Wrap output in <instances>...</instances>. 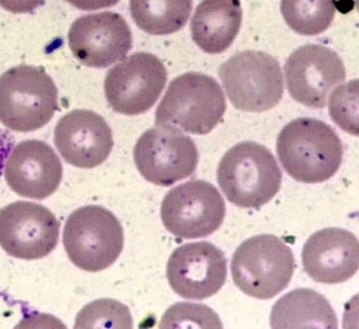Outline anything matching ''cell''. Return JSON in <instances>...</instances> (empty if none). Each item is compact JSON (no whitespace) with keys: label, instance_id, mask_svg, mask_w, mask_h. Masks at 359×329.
<instances>
[{"label":"cell","instance_id":"obj_22","mask_svg":"<svg viewBox=\"0 0 359 329\" xmlns=\"http://www.w3.org/2000/svg\"><path fill=\"white\" fill-rule=\"evenodd\" d=\"M75 328H132L133 318L126 304L101 299L84 307L77 314Z\"/></svg>","mask_w":359,"mask_h":329},{"label":"cell","instance_id":"obj_2","mask_svg":"<svg viewBox=\"0 0 359 329\" xmlns=\"http://www.w3.org/2000/svg\"><path fill=\"white\" fill-rule=\"evenodd\" d=\"M277 160L265 146L243 142L224 153L217 180L229 203L243 209H259L272 201L282 186Z\"/></svg>","mask_w":359,"mask_h":329},{"label":"cell","instance_id":"obj_10","mask_svg":"<svg viewBox=\"0 0 359 329\" xmlns=\"http://www.w3.org/2000/svg\"><path fill=\"white\" fill-rule=\"evenodd\" d=\"M134 162L147 181L168 187L195 172L199 153L194 141L182 131L157 126L139 138Z\"/></svg>","mask_w":359,"mask_h":329},{"label":"cell","instance_id":"obj_18","mask_svg":"<svg viewBox=\"0 0 359 329\" xmlns=\"http://www.w3.org/2000/svg\"><path fill=\"white\" fill-rule=\"evenodd\" d=\"M241 23V0H202L192 17L193 41L204 52L219 55L236 40Z\"/></svg>","mask_w":359,"mask_h":329},{"label":"cell","instance_id":"obj_6","mask_svg":"<svg viewBox=\"0 0 359 329\" xmlns=\"http://www.w3.org/2000/svg\"><path fill=\"white\" fill-rule=\"evenodd\" d=\"M63 245L71 262L89 272H102L116 262L123 250L124 233L109 209L86 206L70 214Z\"/></svg>","mask_w":359,"mask_h":329},{"label":"cell","instance_id":"obj_9","mask_svg":"<svg viewBox=\"0 0 359 329\" xmlns=\"http://www.w3.org/2000/svg\"><path fill=\"white\" fill-rule=\"evenodd\" d=\"M168 81V71L157 56L137 52L109 70L104 92L117 113L138 115L157 102Z\"/></svg>","mask_w":359,"mask_h":329},{"label":"cell","instance_id":"obj_26","mask_svg":"<svg viewBox=\"0 0 359 329\" xmlns=\"http://www.w3.org/2000/svg\"><path fill=\"white\" fill-rule=\"evenodd\" d=\"M14 143H15V140H14L13 136L8 131L0 129V176L4 172L9 153L11 150H13Z\"/></svg>","mask_w":359,"mask_h":329},{"label":"cell","instance_id":"obj_21","mask_svg":"<svg viewBox=\"0 0 359 329\" xmlns=\"http://www.w3.org/2000/svg\"><path fill=\"white\" fill-rule=\"evenodd\" d=\"M285 23L299 35L315 36L331 26L336 0H280Z\"/></svg>","mask_w":359,"mask_h":329},{"label":"cell","instance_id":"obj_8","mask_svg":"<svg viewBox=\"0 0 359 329\" xmlns=\"http://www.w3.org/2000/svg\"><path fill=\"white\" fill-rule=\"evenodd\" d=\"M226 211L224 197L214 185L192 180L165 195L161 218L175 237L197 239L216 232L224 223Z\"/></svg>","mask_w":359,"mask_h":329},{"label":"cell","instance_id":"obj_23","mask_svg":"<svg viewBox=\"0 0 359 329\" xmlns=\"http://www.w3.org/2000/svg\"><path fill=\"white\" fill-rule=\"evenodd\" d=\"M160 328H223L216 312L201 304L177 303L165 312Z\"/></svg>","mask_w":359,"mask_h":329},{"label":"cell","instance_id":"obj_27","mask_svg":"<svg viewBox=\"0 0 359 329\" xmlns=\"http://www.w3.org/2000/svg\"><path fill=\"white\" fill-rule=\"evenodd\" d=\"M68 2L78 9L90 11L97 9L107 8L118 4L119 0H67Z\"/></svg>","mask_w":359,"mask_h":329},{"label":"cell","instance_id":"obj_11","mask_svg":"<svg viewBox=\"0 0 359 329\" xmlns=\"http://www.w3.org/2000/svg\"><path fill=\"white\" fill-rule=\"evenodd\" d=\"M60 223L41 204L19 201L0 209V246L11 257L40 260L55 250Z\"/></svg>","mask_w":359,"mask_h":329},{"label":"cell","instance_id":"obj_5","mask_svg":"<svg viewBox=\"0 0 359 329\" xmlns=\"http://www.w3.org/2000/svg\"><path fill=\"white\" fill-rule=\"evenodd\" d=\"M295 269L292 248L272 234H261L238 246L231 260V276L248 296L270 300L289 286Z\"/></svg>","mask_w":359,"mask_h":329},{"label":"cell","instance_id":"obj_12","mask_svg":"<svg viewBox=\"0 0 359 329\" xmlns=\"http://www.w3.org/2000/svg\"><path fill=\"white\" fill-rule=\"evenodd\" d=\"M290 97L311 108H323L334 87L346 80V67L338 53L319 45L294 50L285 65Z\"/></svg>","mask_w":359,"mask_h":329},{"label":"cell","instance_id":"obj_24","mask_svg":"<svg viewBox=\"0 0 359 329\" xmlns=\"http://www.w3.org/2000/svg\"><path fill=\"white\" fill-rule=\"evenodd\" d=\"M329 112L339 128L358 136V80L334 90L330 97Z\"/></svg>","mask_w":359,"mask_h":329},{"label":"cell","instance_id":"obj_4","mask_svg":"<svg viewBox=\"0 0 359 329\" xmlns=\"http://www.w3.org/2000/svg\"><path fill=\"white\" fill-rule=\"evenodd\" d=\"M57 109V88L43 68L16 66L0 76V122L11 130H39Z\"/></svg>","mask_w":359,"mask_h":329},{"label":"cell","instance_id":"obj_16","mask_svg":"<svg viewBox=\"0 0 359 329\" xmlns=\"http://www.w3.org/2000/svg\"><path fill=\"white\" fill-rule=\"evenodd\" d=\"M4 175L7 185L19 196L43 200L60 187L63 168L60 158L48 144L29 140L12 150Z\"/></svg>","mask_w":359,"mask_h":329},{"label":"cell","instance_id":"obj_17","mask_svg":"<svg viewBox=\"0 0 359 329\" xmlns=\"http://www.w3.org/2000/svg\"><path fill=\"white\" fill-rule=\"evenodd\" d=\"M302 258L305 272L314 281L344 284L358 272V239L346 229H322L304 244Z\"/></svg>","mask_w":359,"mask_h":329},{"label":"cell","instance_id":"obj_14","mask_svg":"<svg viewBox=\"0 0 359 329\" xmlns=\"http://www.w3.org/2000/svg\"><path fill=\"white\" fill-rule=\"evenodd\" d=\"M132 43L128 24L114 12L80 17L68 34V45L74 57L92 68L109 67L123 59Z\"/></svg>","mask_w":359,"mask_h":329},{"label":"cell","instance_id":"obj_3","mask_svg":"<svg viewBox=\"0 0 359 329\" xmlns=\"http://www.w3.org/2000/svg\"><path fill=\"white\" fill-rule=\"evenodd\" d=\"M226 111L223 90L214 78L189 72L175 78L156 111V126L206 135Z\"/></svg>","mask_w":359,"mask_h":329},{"label":"cell","instance_id":"obj_7","mask_svg":"<svg viewBox=\"0 0 359 329\" xmlns=\"http://www.w3.org/2000/svg\"><path fill=\"white\" fill-rule=\"evenodd\" d=\"M219 75L229 101L238 111H270L282 99V68L268 53L246 50L234 55L219 67Z\"/></svg>","mask_w":359,"mask_h":329},{"label":"cell","instance_id":"obj_15","mask_svg":"<svg viewBox=\"0 0 359 329\" xmlns=\"http://www.w3.org/2000/svg\"><path fill=\"white\" fill-rule=\"evenodd\" d=\"M53 140L66 162L86 169L106 162L114 148L111 127L104 117L87 109L63 116L56 124Z\"/></svg>","mask_w":359,"mask_h":329},{"label":"cell","instance_id":"obj_13","mask_svg":"<svg viewBox=\"0 0 359 329\" xmlns=\"http://www.w3.org/2000/svg\"><path fill=\"white\" fill-rule=\"evenodd\" d=\"M228 262L214 244L187 243L173 251L167 265L168 284L188 300H204L218 293L226 284Z\"/></svg>","mask_w":359,"mask_h":329},{"label":"cell","instance_id":"obj_1","mask_svg":"<svg viewBox=\"0 0 359 329\" xmlns=\"http://www.w3.org/2000/svg\"><path fill=\"white\" fill-rule=\"evenodd\" d=\"M278 160L297 181L318 184L334 176L343 160L337 132L314 118L294 119L283 127L277 141Z\"/></svg>","mask_w":359,"mask_h":329},{"label":"cell","instance_id":"obj_19","mask_svg":"<svg viewBox=\"0 0 359 329\" xmlns=\"http://www.w3.org/2000/svg\"><path fill=\"white\" fill-rule=\"evenodd\" d=\"M271 328H338V318L323 295L312 289H295L273 304Z\"/></svg>","mask_w":359,"mask_h":329},{"label":"cell","instance_id":"obj_25","mask_svg":"<svg viewBox=\"0 0 359 329\" xmlns=\"http://www.w3.org/2000/svg\"><path fill=\"white\" fill-rule=\"evenodd\" d=\"M45 4V0H0V6L15 14L29 13Z\"/></svg>","mask_w":359,"mask_h":329},{"label":"cell","instance_id":"obj_20","mask_svg":"<svg viewBox=\"0 0 359 329\" xmlns=\"http://www.w3.org/2000/svg\"><path fill=\"white\" fill-rule=\"evenodd\" d=\"M193 0H130L132 18L142 31L154 36L177 33L187 25Z\"/></svg>","mask_w":359,"mask_h":329}]
</instances>
